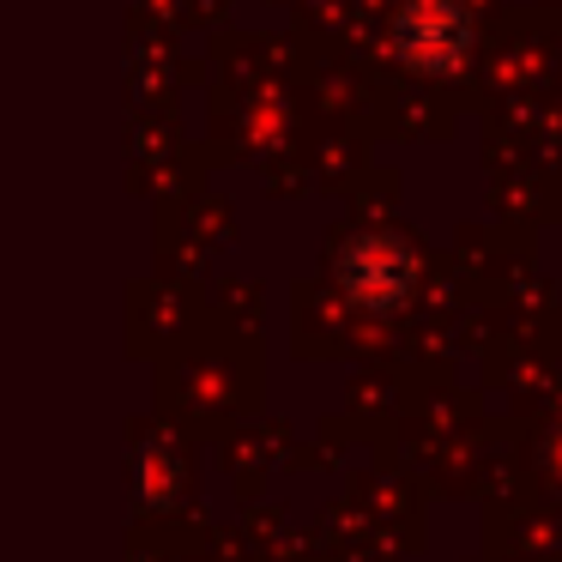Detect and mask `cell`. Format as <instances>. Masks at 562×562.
Instances as JSON below:
<instances>
[{
	"instance_id": "6da1fadb",
	"label": "cell",
	"mask_w": 562,
	"mask_h": 562,
	"mask_svg": "<svg viewBox=\"0 0 562 562\" xmlns=\"http://www.w3.org/2000/svg\"><path fill=\"white\" fill-rule=\"evenodd\" d=\"M400 49L424 67H448L465 49V19L453 13L448 0H417L412 13L400 19Z\"/></svg>"
}]
</instances>
